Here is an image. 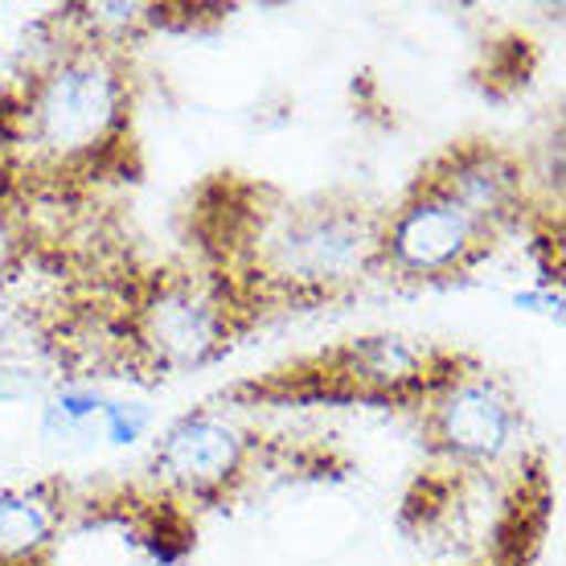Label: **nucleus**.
Wrapping results in <instances>:
<instances>
[{"instance_id":"f257e3e1","label":"nucleus","mask_w":566,"mask_h":566,"mask_svg":"<svg viewBox=\"0 0 566 566\" xmlns=\"http://www.w3.org/2000/svg\"><path fill=\"white\" fill-rule=\"evenodd\" d=\"M128 74L103 45H71L29 78L0 148L29 169L78 172L99 165L128 128Z\"/></svg>"},{"instance_id":"423d86ee","label":"nucleus","mask_w":566,"mask_h":566,"mask_svg":"<svg viewBox=\"0 0 566 566\" xmlns=\"http://www.w3.org/2000/svg\"><path fill=\"white\" fill-rule=\"evenodd\" d=\"M247 455H251V439L239 423L213 411H189L160 436L153 472L169 493L213 501L242 476Z\"/></svg>"},{"instance_id":"f8f14e48","label":"nucleus","mask_w":566,"mask_h":566,"mask_svg":"<svg viewBox=\"0 0 566 566\" xmlns=\"http://www.w3.org/2000/svg\"><path fill=\"white\" fill-rule=\"evenodd\" d=\"M513 304L522 312H534V316H551V321H563V287H525V292H513Z\"/></svg>"},{"instance_id":"0eeeda50","label":"nucleus","mask_w":566,"mask_h":566,"mask_svg":"<svg viewBox=\"0 0 566 566\" xmlns=\"http://www.w3.org/2000/svg\"><path fill=\"white\" fill-rule=\"evenodd\" d=\"M448 369L427 349H419L411 337L398 333H369V337L345 340L328 357V382H340L345 395L361 398H427L431 386Z\"/></svg>"},{"instance_id":"4468645a","label":"nucleus","mask_w":566,"mask_h":566,"mask_svg":"<svg viewBox=\"0 0 566 566\" xmlns=\"http://www.w3.org/2000/svg\"><path fill=\"white\" fill-rule=\"evenodd\" d=\"M481 566H496V563H481Z\"/></svg>"},{"instance_id":"39448f33","label":"nucleus","mask_w":566,"mask_h":566,"mask_svg":"<svg viewBox=\"0 0 566 566\" xmlns=\"http://www.w3.org/2000/svg\"><path fill=\"white\" fill-rule=\"evenodd\" d=\"M493 239V230H484L431 177H419L390 218H382V268L402 280H448L489 255Z\"/></svg>"},{"instance_id":"20e7f679","label":"nucleus","mask_w":566,"mask_h":566,"mask_svg":"<svg viewBox=\"0 0 566 566\" xmlns=\"http://www.w3.org/2000/svg\"><path fill=\"white\" fill-rule=\"evenodd\" d=\"M522 407L484 369H448L427 395V439L439 455L472 472L505 468L522 452Z\"/></svg>"},{"instance_id":"6e6552de","label":"nucleus","mask_w":566,"mask_h":566,"mask_svg":"<svg viewBox=\"0 0 566 566\" xmlns=\"http://www.w3.org/2000/svg\"><path fill=\"white\" fill-rule=\"evenodd\" d=\"M427 177L448 198L460 201L493 234H501L513 218H522V206H525L522 169H517V160H510V156L489 148V144H464V148L443 153L427 169Z\"/></svg>"},{"instance_id":"7ed1b4c3","label":"nucleus","mask_w":566,"mask_h":566,"mask_svg":"<svg viewBox=\"0 0 566 566\" xmlns=\"http://www.w3.org/2000/svg\"><path fill=\"white\" fill-rule=\"evenodd\" d=\"M132 345L160 374L198 369L234 337L230 296L206 275H160L132 308Z\"/></svg>"},{"instance_id":"ddd939ff","label":"nucleus","mask_w":566,"mask_h":566,"mask_svg":"<svg viewBox=\"0 0 566 566\" xmlns=\"http://www.w3.org/2000/svg\"><path fill=\"white\" fill-rule=\"evenodd\" d=\"M38 395V378L25 366H4L0 361V402H21V398Z\"/></svg>"},{"instance_id":"9d476101","label":"nucleus","mask_w":566,"mask_h":566,"mask_svg":"<svg viewBox=\"0 0 566 566\" xmlns=\"http://www.w3.org/2000/svg\"><path fill=\"white\" fill-rule=\"evenodd\" d=\"M107 398L95 386H62L42 407V436L45 439H71L83 436L91 423H99V411Z\"/></svg>"},{"instance_id":"f03ea898","label":"nucleus","mask_w":566,"mask_h":566,"mask_svg":"<svg viewBox=\"0 0 566 566\" xmlns=\"http://www.w3.org/2000/svg\"><path fill=\"white\" fill-rule=\"evenodd\" d=\"M242 247L259 283L287 296H333L382 268V218L357 201H283L259 213Z\"/></svg>"},{"instance_id":"9b49d317","label":"nucleus","mask_w":566,"mask_h":566,"mask_svg":"<svg viewBox=\"0 0 566 566\" xmlns=\"http://www.w3.org/2000/svg\"><path fill=\"white\" fill-rule=\"evenodd\" d=\"M99 427L107 443L115 448H132V443H140L148 436V427H153V411L144 407V402H124V398H107L99 411Z\"/></svg>"},{"instance_id":"1a4fd4ad","label":"nucleus","mask_w":566,"mask_h":566,"mask_svg":"<svg viewBox=\"0 0 566 566\" xmlns=\"http://www.w3.org/2000/svg\"><path fill=\"white\" fill-rule=\"evenodd\" d=\"M62 525V493L54 484L0 489V566H42Z\"/></svg>"}]
</instances>
